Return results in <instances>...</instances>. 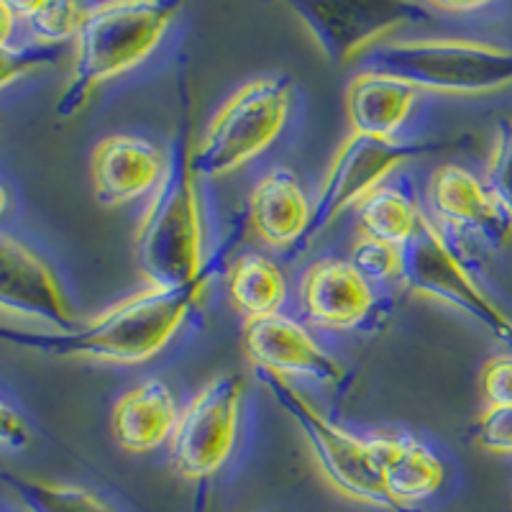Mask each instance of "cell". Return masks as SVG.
<instances>
[{
  "label": "cell",
  "mask_w": 512,
  "mask_h": 512,
  "mask_svg": "<svg viewBox=\"0 0 512 512\" xmlns=\"http://www.w3.org/2000/svg\"><path fill=\"white\" fill-rule=\"evenodd\" d=\"M0 313L29 320L52 333L77 328L62 285L47 262L6 233H0Z\"/></svg>",
  "instance_id": "cell-11"
},
{
  "label": "cell",
  "mask_w": 512,
  "mask_h": 512,
  "mask_svg": "<svg viewBox=\"0 0 512 512\" xmlns=\"http://www.w3.org/2000/svg\"><path fill=\"white\" fill-rule=\"evenodd\" d=\"M313 203L303 185L287 169H274L256 182L249 198L251 231L274 249H287L303 241Z\"/></svg>",
  "instance_id": "cell-17"
},
{
  "label": "cell",
  "mask_w": 512,
  "mask_h": 512,
  "mask_svg": "<svg viewBox=\"0 0 512 512\" xmlns=\"http://www.w3.org/2000/svg\"><path fill=\"white\" fill-rule=\"evenodd\" d=\"M228 295L246 323L272 318L287 300V280L267 256L244 254L228 269Z\"/></svg>",
  "instance_id": "cell-20"
},
{
  "label": "cell",
  "mask_w": 512,
  "mask_h": 512,
  "mask_svg": "<svg viewBox=\"0 0 512 512\" xmlns=\"http://www.w3.org/2000/svg\"><path fill=\"white\" fill-rule=\"evenodd\" d=\"M290 8L300 16L320 52L336 64L364 57L420 16V8L395 0H303Z\"/></svg>",
  "instance_id": "cell-10"
},
{
  "label": "cell",
  "mask_w": 512,
  "mask_h": 512,
  "mask_svg": "<svg viewBox=\"0 0 512 512\" xmlns=\"http://www.w3.org/2000/svg\"><path fill=\"white\" fill-rule=\"evenodd\" d=\"M431 205L443 223L477 233L495 249L512 241V218L487 185L459 164H443L433 172Z\"/></svg>",
  "instance_id": "cell-13"
},
{
  "label": "cell",
  "mask_w": 512,
  "mask_h": 512,
  "mask_svg": "<svg viewBox=\"0 0 512 512\" xmlns=\"http://www.w3.org/2000/svg\"><path fill=\"white\" fill-rule=\"evenodd\" d=\"M29 443H31L29 425L24 423V418H21V415H18L8 402L0 400V448L21 451V448H26Z\"/></svg>",
  "instance_id": "cell-29"
},
{
  "label": "cell",
  "mask_w": 512,
  "mask_h": 512,
  "mask_svg": "<svg viewBox=\"0 0 512 512\" xmlns=\"http://www.w3.org/2000/svg\"><path fill=\"white\" fill-rule=\"evenodd\" d=\"M382 482L390 500L410 512L415 502L433 497L441 489L446 469L431 448L413 438H374Z\"/></svg>",
  "instance_id": "cell-19"
},
{
  "label": "cell",
  "mask_w": 512,
  "mask_h": 512,
  "mask_svg": "<svg viewBox=\"0 0 512 512\" xmlns=\"http://www.w3.org/2000/svg\"><path fill=\"white\" fill-rule=\"evenodd\" d=\"M400 259V282L413 295L461 310L492 336L512 346V315L484 292L474 274L446 244L436 223L423 213L410 241L400 249Z\"/></svg>",
  "instance_id": "cell-7"
},
{
  "label": "cell",
  "mask_w": 512,
  "mask_h": 512,
  "mask_svg": "<svg viewBox=\"0 0 512 512\" xmlns=\"http://www.w3.org/2000/svg\"><path fill=\"white\" fill-rule=\"evenodd\" d=\"M6 208H8V192H6V187L0 185V216L6 213Z\"/></svg>",
  "instance_id": "cell-32"
},
{
  "label": "cell",
  "mask_w": 512,
  "mask_h": 512,
  "mask_svg": "<svg viewBox=\"0 0 512 512\" xmlns=\"http://www.w3.org/2000/svg\"><path fill=\"white\" fill-rule=\"evenodd\" d=\"M239 244V233H233L210 254V262L198 280L182 287H144L136 295L126 297L98 318L88 320L67 333L26 331V328L0 326V341L41 351L62 359H95L108 364H141L157 356L172 341L187 315L198 308L200 297L223 267L228 251Z\"/></svg>",
  "instance_id": "cell-1"
},
{
  "label": "cell",
  "mask_w": 512,
  "mask_h": 512,
  "mask_svg": "<svg viewBox=\"0 0 512 512\" xmlns=\"http://www.w3.org/2000/svg\"><path fill=\"white\" fill-rule=\"evenodd\" d=\"M400 249L390 244H382L377 239L359 236L351 254V264L356 272L367 282H384V280H400Z\"/></svg>",
  "instance_id": "cell-25"
},
{
  "label": "cell",
  "mask_w": 512,
  "mask_h": 512,
  "mask_svg": "<svg viewBox=\"0 0 512 512\" xmlns=\"http://www.w3.org/2000/svg\"><path fill=\"white\" fill-rule=\"evenodd\" d=\"M300 305L315 326L349 331L372 313V282L364 280L351 262L320 259L300 280Z\"/></svg>",
  "instance_id": "cell-14"
},
{
  "label": "cell",
  "mask_w": 512,
  "mask_h": 512,
  "mask_svg": "<svg viewBox=\"0 0 512 512\" xmlns=\"http://www.w3.org/2000/svg\"><path fill=\"white\" fill-rule=\"evenodd\" d=\"M477 443L492 454H512V408H487L477 423Z\"/></svg>",
  "instance_id": "cell-28"
},
{
  "label": "cell",
  "mask_w": 512,
  "mask_h": 512,
  "mask_svg": "<svg viewBox=\"0 0 512 512\" xmlns=\"http://www.w3.org/2000/svg\"><path fill=\"white\" fill-rule=\"evenodd\" d=\"M438 144L433 141H400L372 139V136L351 134L333 154L328 172L318 187V195L310 210V223L297 251H305L313 239L326 231L341 213L359 208L400 164L431 152Z\"/></svg>",
  "instance_id": "cell-8"
},
{
  "label": "cell",
  "mask_w": 512,
  "mask_h": 512,
  "mask_svg": "<svg viewBox=\"0 0 512 512\" xmlns=\"http://www.w3.org/2000/svg\"><path fill=\"white\" fill-rule=\"evenodd\" d=\"M167 154L139 136H108L93 149L90 175L95 198L105 208L126 205L157 187Z\"/></svg>",
  "instance_id": "cell-15"
},
{
  "label": "cell",
  "mask_w": 512,
  "mask_h": 512,
  "mask_svg": "<svg viewBox=\"0 0 512 512\" xmlns=\"http://www.w3.org/2000/svg\"><path fill=\"white\" fill-rule=\"evenodd\" d=\"M369 72L425 93L482 98L512 88V49L474 39L384 41L364 54Z\"/></svg>",
  "instance_id": "cell-4"
},
{
  "label": "cell",
  "mask_w": 512,
  "mask_h": 512,
  "mask_svg": "<svg viewBox=\"0 0 512 512\" xmlns=\"http://www.w3.org/2000/svg\"><path fill=\"white\" fill-rule=\"evenodd\" d=\"M16 24L18 18L16 13H13L11 3H3V0H0V47H6L8 41H11Z\"/></svg>",
  "instance_id": "cell-30"
},
{
  "label": "cell",
  "mask_w": 512,
  "mask_h": 512,
  "mask_svg": "<svg viewBox=\"0 0 512 512\" xmlns=\"http://www.w3.org/2000/svg\"><path fill=\"white\" fill-rule=\"evenodd\" d=\"M195 180L190 134L182 121L136 231V267L149 287H182L208 267Z\"/></svg>",
  "instance_id": "cell-2"
},
{
  "label": "cell",
  "mask_w": 512,
  "mask_h": 512,
  "mask_svg": "<svg viewBox=\"0 0 512 512\" xmlns=\"http://www.w3.org/2000/svg\"><path fill=\"white\" fill-rule=\"evenodd\" d=\"M484 185L512 218V118L497 121L495 139L484 167Z\"/></svg>",
  "instance_id": "cell-24"
},
{
  "label": "cell",
  "mask_w": 512,
  "mask_h": 512,
  "mask_svg": "<svg viewBox=\"0 0 512 512\" xmlns=\"http://www.w3.org/2000/svg\"><path fill=\"white\" fill-rule=\"evenodd\" d=\"M292 103L287 77H254L223 103L192 149V169L200 180L226 177L272 144L285 128Z\"/></svg>",
  "instance_id": "cell-5"
},
{
  "label": "cell",
  "mask_w": 512,
  "mask_h": 512,
  "mask_svg": "<svg viewBox=\"0 0 512 512\" xmlns=\"http://www.w3.org/2000/svg\"><path fill=\"white\" fill-rule=\"evenodd\" d=\"M482 395L487 408H512V354H497L484 364Z\"/></svg>",
  "instance_id": "cell-27"
},
{
  "label": "cell",
  "mask_w": 512,
  "mask_h": 512,
  "mask_svg": "<svg viewBox=\"0 0 512 512\" xmlns=\"http://www.w3.org/2000/svg\"><path fill=\"white\" fill-rule=\"evenodd\" d=\"M244 379L226 372L210 379L180 410L169 438V461L182 479L200 482L226 464L239 428Z\"/></svg>",
  "instance_id": "cell-9"
},
{
  "label": "cell",
  "mask_w": 512,
  "mask_h": 512,
  "mask_svg": "<svg viewBox=\"0 0 512 512\" xmlns=\"http://www.w3.org/2000/svg\"><path fill=\"white\" fill-rule=\"evenodd\" d=\"M177 11V3L157 0H116L90 6L88 21L75 41L72 75L59 95L57 116L72 118L103 82L139 67L159 47Z\"/></svg>",
  "instance_id": "cell-3"
},
{
  "label": "cell",
  "mask_w": 512,
  "mask_h": 512,
  "mask_svg": "<svg viewBox=\"0 0 512 512\" xmlns=\"http://www.w3.org/2000/svg\"><path fill=\"white\" fill-rule=\"evenodd\" d=\"M433 8L443 13H477L487 8V3H433Z\"/></svg>",
  "instance_id": "cell-31"
},
{
  "label": "cell",
  "mask_w": 512,
  "mask_h": 512,
  "mask_svg": "<svg viewBox=\"0 0 512 512\" xmlns=\"http://www.w3.org/2000/svg\"><path fill=\"white\" fill-rule=\"evenodd\" d=\"M59 59V49L49 47H0V90L13 85L16 80L26 77L29 72L39 70L44 64H52Z\"/></svg>",
  "instance_id": "cell-26"
},
{
  "label": "cell",
  "mask_w": 512,
  "mask_h": 512,
  "mask_svg": "<svg viewBox=\"0 0 512 512\" xmlns=\"http://www.w3.org/2000/svg\"><path fill=\"white\" fill-rule=\"evenodd\" d=\"M418 90L408 82L395 80L379 72H359L351 77L346 90V113L351 121V134L372 139H395V134L413 113Z\"/></svg>",
  "instance_id": "cell-18"
},
{
  "label": "cell",
  "mask_w": 512,
  "mask_h": 512,
  "mask_svg": "<svg viewBox=\"0 0 512 512\" xmlns=\"http://www.w3.org/2000/svg\"><path fill=\"white\" fill-rule=\"evenodd\" d=\"M18 21H24L31 39L39 47L57 49L64 41H77L82 26L88 21L90 6L72 3V0H54V3H11Z\"/></svg>",
  "instance_id": "cell-23"
},
{
  "label": "cell",
  "mask_w": 512,
  "mask_h": 512,
  "mask_svg": "<svg viewBox=\"0 0 512 512\" xmlns=\"http://www.w3.org/2000/svg\"><path fill=\"white\" fill-rule=\"evenodd\" d=\"M0 482L18 497L26 512H111V507L93 492L72 484L44 482L11 472H0Z\"/></svg>",
  "instance_id": "cell-22"
},
{
  "label": "cell",
  "mask_w": 512,
  "mask_h": 512,
  "mask_svg": "<svg viewBox=\"0 0 512 512\" xmlns=\"http://www.w3.org/2000/svg\"><path fill=\"white\" fill-rule=\"evenodd\" d=\"M244 349L256 369L274 377H305L326 384H338L344 379V367L287 315L246 323Z\"/></svg>",
  "instance_id": "cell-12"
},
{
  "label": "cell",
  "mask_w": 512,
  "mask_h": 512,
  "mask_svg": "<svg viewBox=\"0 0 512 512\" xmlns=\"http://www.w3.org/2000/svg\"><path fill=\"white\" fill-rule=\"evenodd\" d=\"M180 418L175 395L162 379H144L116 402L111 431L128 454H149L167 443Z\"/></svg>",
  "instance_id": "cell-16"
},
{
  "label": "cell",
  "mask_w": 512,
  "mask_h": 512,
  "mask_svg": "<svg viewBox=\"0 0 512 512\" xmlns=\"http://www.w3.org/2000/svg\"><path fill=\"white\" fill-rule=\"evenodd\" d=\"M256 377L277 400V405L285 410L287 418L297 425V431L303 433L320 474L338 495L361 502V505L379 507V510L405 512L390 500L387 489H384L382 469H379L372 441H361L354 433L331 423L313 402L292 390L287 379L274 377L262 369H256Z\"/></svg>",
  "instance_id": "cell-6"
},
{
  "label": "cell",
  "mask_w": 512,
  "mask_h": 512,
  "mask_svg": "<svg viewBox=\"0 0 512 512\" xmlns=\"http://www.w3.org/2000/svg\"><path fill=\"white\" fill-rule=\"evenodd\" d=\"M420 208L397 187H377L359 205V233L402 249L418 226Z\"/></svg>",
  "instance_id": "cell-21"
}]
</instances>
